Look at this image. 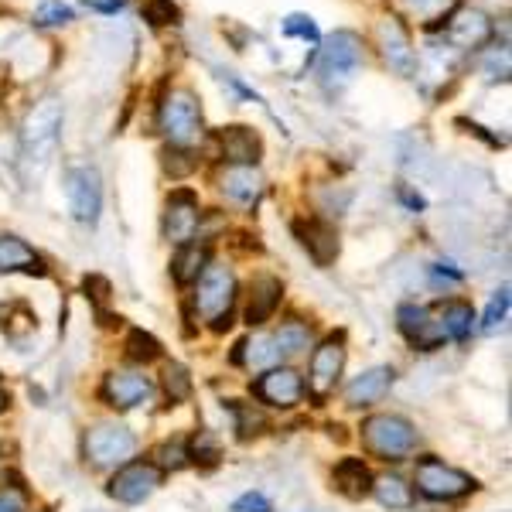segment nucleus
Returning <instances> with one entry per match:
<instances>
[{
  "label": "nucleus",
  "mask_w": 512,
  "mask_h": 512,
  "mask_svg": "<svg viewBox=\"0 0 512 512\" xmlns=\"http://www.w3.org/2000/svg\"><path fill=\"white\" fill-rule=\"evenodd\" d=\"M59 130H62V106L55 99H41V103H35V110L24 117L21 151H24V164L35 168V175L52 158L55 144H59Z\"/></svg>",
  "instance_id": "f257e3e1"
},
{
  "label": "nucleus",
  "mask_w": 512,
  "mask_h": 512,
  "mask_svg": "<svg viewBox=\"0 0 512 512\" xmlns=\"http://www.w3.org/2000/svg\"><path fill=\"white\" fill-rule=\"evenodd\" d=\"M236 304V277L222 263H209L198 277L195 291V308L205 321H212V328H229V315H233Z\"/></svg>",
  "instance_id": "f03ea898"
},
{
  "label": "nucleus",
  "mask_w": 512,
  "mask_h": 512,
  "mask_svg": "<svg viewBox=\"0 0 512 512\" xmlns=\"http://www.w3.org/2000/svg\"><path fill=\"white\" fill-rule=\"evenodd\" d=\"M362 444L386 461H400L417 448V431L410 420L396 414H379L362 424Z\"/></svg>",
  "instance_id": "7ed1b4c3"
},
{
  "label": "nucleus",
  "mask_w": 512,
  "mask_h": 512,
  "mask_svg": "<svg viewBox=\"0 0 512 512\" xmlns=\"http://www.w3.org/2000/svg\"><path fill=\"white\" fill-rule=\"evenodd\" d=\"M82 451H86L89 465L117 468L137 451V437L123 424H96V427H89L86 437H82Z\"/></svg>",
  "instance_id": "20e7f679"
},
{
  "label": "nucleus",
  "mask_w": 512,
  "mask_h": 512,
  "mask_svg": "<svg viewBox=\"0 0 512 512\" xmlns=\"http://www.w3.org/2000/svg\"><path fill=\"white\" fill-rule=\"evenodd\" d=\"M161 130L175 147H188L192 140L202 137V110H198V99L188 89H178V93L164 99Z\"/></svg>",
  "instance_id": "39448f33"
},
{
  "label": "nucleus",
  "mask_w": 512,
  "mask_h": 512,
  "mask_svg": "<svg viewBox=\"0 0 512 512\" xmlns=\"http://www.w3.org/2000/svg\"><path fill=\"white\" fill-rule=\"evenodd\" d=\"M359 62H362V38L352 35V31H335V35L325 41V48H321L318 76L325 86H342Z\"/></svg>",
  "instance_id": "423d86ee"
},
{
  "label": "nucleus",
  "mask_w": 512,
  "mask_h": 512,
  "mask_svg": "<svg viewBox=\"0 0 512 512\" xmlns=\"http://www.w3.org/2000/svg\"><path fill=\"white\" fill-rule=\"evenodd\" d=\"M417 489L427 499H461L475 489V478H468L458 468L444 465L437 458H420L417 461Z\"/></svg>",
  "instance_id": "0eeeda50"
},
{
  "label": "nucleus",
  "mask_w": 512,
  "mask_h": 512,
  "mask_svg": "<svg viewBox=\"0 0 512 512\" xmlns=\"http://www.w3.org/2000/svg\"><path fill=\"white\" fill-rule=\"evenodd\" d=\"M161 485V468L147 465V461H130L123 465L117 475L110 478V495L117 502H127V506H137V502L151 499Z\"/></svg>",
  "instance_id": "6e6552de"
},
{
  "label": "nucleus",
  "mask_w": 512,
  "mask_h": 512,
  "mask_svg": "<svg viewBox=\"0 0 512 512\" xmlns=\"http://www.w3.org/2000/svg\"><path fill=\"white\" fill-rule=\"evenodd\" d=\"M65 192H69V209L79 222H93L99 219V205H103V185L93 168H76L65 178Z\"/></svg>",
  "instance_id": "1a4fd4ad"
},
{
  "label": "nucleus",
  "mask_w": 512,
  "mask_h": 512,
  "mask_svg": "<svg viewBox=\"0 0 512 512\" xmlns=\"http://www.w3.org/2000/svg\"><path fill=\"white\" fill-rule=\"evenodd\" d=\"M345 369V349L338 338H328V342H321L315 355H311V393L318 396V400H325L328 393L338 386V376H342Z\"/></svg>",
  "instance_id": "9d476101"
},
{
  "label": "nucleus",
  "mask_w": 512,
  "mask_h": 512,
  "mask_svg": "<svg viewBox=\"0 0 512 512\" xmlns=\"http://www.w3.org/2000/svg\"><path fill=\"white\" fill-rule=\"evenodd\" d=\"M151 393H154L151 379L144 373H134V369H117V373H110L103 383V400L117 410H130V407H137V403H147Z\"/></svg>",
  "instance_id": "9b49d317"
},
{
  "label": "nucleus",
  "mask_w": 512,
  "mask_h": 512,
  "mask_svg": "<svg viewBox=\"0 0 512 512\" xmlns=\"http://www.w3.org/2000/svg\"><path fill=\"white\" fill-rule=\"evenodd\" d=\"M253 393L260 396L263 403H270V407L291 410V407L301 403L304 383H301V376H297L294 369H267V373L256 379Z\"/></svg>",
  "instance_id": "f8f14e48"
},
{
  "label": "nucleus",
  "mask_w": 512,
  "mask_h": 512,
  "mask_svg": "<svg viewBox=\"0 0 512 512\" xmlns=\"http://www.w3.org/2000/svg\"><path fill=\"white\" fill-rule=\"evenodd\" d=\"M198 229V202L192 192H175L168 198V212H164V236L171 243L185 246Z\"/></svg>",
  "instance_id": "ddd939ff"
},
{
  "label": "nucleus",
  "mask_w": 512,
  "mask_h": 512,
  "mask_svg": "<svg viewBox=\"0 0 512 512\" xmlns=\"http://www.w3.org/2000/svg\"><path fill=\"white\" fill-rule=\"evenodd\" d=\"M379 45H383L386 62H390L400 76H410V72H414V45H410V35L400 24V18L379 21Z\"/></svg>",
  "instance_id": "4468645a"
},
{
  "label": "nucleus",
  "mask_w": 512,
  "mask_h": 512,
  "mask_svg": "<svg viewBox=\"0 0 512 512\" xmlns=\"http://www.w3.org/2000/svg\"><path fill=\"white\" fill-rule=\"evenodd\" d=\"M294 233L318 267H328V263L338 256V233H335V226H328V222H321V219L294 222Z\"/></svg>",
  "instance_id": "2eb2a0df"
},
{
  "label": "nucleus",
  "mask_w": 512,
  "mask_h": 512,
  "mask_svg": "<svg viewBox=\"0 0 512 512\" xmlns=\"http://www.w3.org/2000/svg\"><path fill=\"white\" fill-rule=\"evenodd\" d=\"M390 386H393V369L376 366V369H369V373H362L349 390H345V403L355 410L373 407V403H379L386 393H390Z\"/></svg>",
  "instance_id": "dca6fc26"
},
{
  "label": "nucleus",
  "mask_w": 512,
  "mask_h": 512,
  "mask_svg": "<svg viewBox=\"0 0 512 512\" xmlns=\"http://www.w3.org/2000/svg\"><path fill=\"white\" fill-rule=\"evenodd\" d=\"M396 321H400V332L417 345V349H434L437 342H444V332H441V321H431L427 318L424 308H414V304H403L396 311Z\"/></svg>",
  "instance_id": "f3484780"
},
{
  "label": "nucleus",
  "mask_w": 512,
  "mask_h": 512,
  "mask_svg": "<svg viewBox=\"0 0 512 512\" xmlns=\"http://www.w3.org/2000/svg\"><path fill=\"white\" fill-rule=\"evenodd\" d=\"M280 294H284V287H280L277 277H270V274L253 277L250 301H246V325H263V321L274 315L277 304H280Z\"/></svg>",
  "instance_id": "a211bd4d"
},
{
  "label": "nucleus",
  "mask_w": 512,
  "mask_h": 512,
  "mask_svg": "<svg viewBox=\"0 0 512 512\" xmlns=\"http://www.w3.org/2000/svg\"><path fill=\"white\" fill-rule=\"evenodd\" d=\"M219 185H222V192H226V198H233L239 205H253L263 192V175L253 164H233V168L222 171Z\"/></svg>",
  "instance_id": "6ab92c4d"
},
{
  "label": "nucleus",
  "mask_w": 512,
  "mask_h": 512,
  "mask_svg": "<svg viewBox=\"0 0 512 512\" xmlns=\"http://www.w3.org/2000/svg\"><path fill=\"white\" fill-rule=\"evenodd\" d=\"M0 270H21V274L41 277V274H45V263H41V256L31 250L24 239L4 236V239H0Z\"/></svg>",
  "instance_id": "aec40b11"
},
{
  "label": "nucleus",
  "mask_w": 512,
  "mask_h": 512,
  "mask_svg": "<svg viewBox=\"0 0 512 512\" xmlns=\"http://www.w3.org/2000/svg\"><path fill=\"white\" fill-rule=\"evenodd\" d=\"M219 144H222V158H229L233 164H256V158H260V137L246 127L219 130Z\"/></svg>",
  "instance_id": "412c9836"
},
{
  "label": "nucleus",
  "mask_w": 512,
  "mask_h": 512,
  "mask_svg": "<svg viewBox=\"0 0 512 512\" xmlns=\"http://www.w3.org/2000/svg\"><path fill=\"white\" fill-rule=\"evenodd\" d=\"M335 489L345 495V499H366L373 492V475L362 465L359 458H345L342 465L335 468Z\"/></svg>",
  "instance_id": "4be33fe9"
},
{
  "label": "nucleus",
  "mask_w": 512,
  "mask_h": 512,
  "mask_svg": "<svg viewBox=\"0 0 512 512\" xmlns=\"http://www.w3.org/2000/svg\"><path fill=\"white\" fill-rule=\"evenodd\" d=\"M441 332H444V338L465 342V338L475 332L472 304H465V301H448V304H444V308H441Z\"/></svg>",
  "instance_id": "5701e85b"
},
{
  "label": "nucleus",
  "mask_w": 512,
  "mask_h": 512,
  "mask_svg": "<svg viewBox=\"0 0 512 512\" xmlns=\"http://www.w3.org/2000/svg\"><path fill=\"white\" fill-rule=\"evenodd\" d=\"M205 267H209V250L198 243H185L178 250L175 263H171V274H175L178 284H195Z\"/></svg>",
  "instance_id": "b1692460"
},
{
  "label": "nucleus",
  "mask_w": 512,
  "mask_h": 512,
  "mask_svg": "<svg viewBox=\"0 0 512 512\" xmlns=\"http://www.w3.org/2000/svg\"><path fill=\"white\" fill-rule=\"evenodd\" d=\"M373 492L376 499L383 502L386 509H410L414 506V489H410L407 482H403L400 475H383L373 482Z\"/></svg>",
  "instance_id": "393cba45"
},
{
  "label": "nucleus",
  "mask_w": 512,
  "mask_h": 512,
  "mask_svg": "<svg viewBox=\"0 0 512 512\" xmlns=\"http://www.w3.org/2000/svg\"><path fill=\"white\" fill-rule=\"evenodd\" d=\"M311 345V328L301 321H284L274 335V349L277 355H301Z\"/></svg>",
  "instance_id": "a878e982"
},
{
  "label": "nucleus",
  "mask_w": 512,
  "mask_h": 512,
  "mask_svg": "<svg viewBox=\"0 0 512 512\" xmlns=\"http://www.w3.org/2000/svg\"><path fill=\"white\" fill-rule=\"evenodd\" d=\"M239 359L246 362V366L253 369H267L274 366V362L280 359L277 349H274V338H250V342H239Z\"/></svg>",
  "instance_id": "bb28decb"
},
{
  "label": "nucleus",
  "mask_w": 512,
  "mask_h": 512,
  "mask_svg": "<svg viewBox=\"0 0 512 512\" xmlns=\"http://www.w3.org/2000/svg\"><path fill=\"white\" fill-rule=\"evenodd\" d=\"M448 35H451L454 41H461V45H478V41L489 35V21H485L482 14H465L461 21H454V24H451Z\"/></svg>",
  "instance_id": "cd10ccee"
},
{
  "label": "nucleus",
  "mask_w": 512,
  "mask_h": 512,
  "mask_svg": "<svg viewBox=\"0 0 512 512\" xmlns=\"http://www.w3.org/2000/svg\"><path fill=\"white\" fill-rule=\"evenodd\" d=\"M164 393H168L171 403L188 400V393H192V379H188L185 366H178V362L164 366Z\"/></svg>",
  "instance_id": "c85d7f7f"
},
{
  "label": "nucleus",
  "mask_w": 512,
  "mask_h": 512,
  "mask_svg": "<svg viewBox=\"0 0 512 512\" xmlns=\"http://www.w3.org/2000/svg\"><path fill=\"white\" fill-rule=\"evenodd\" d=\"M72 21V7L62 4V0H41L35 11V24L38 28H59V24Z\"/></svg>",
  "instance_id": "c756f323"
},
{
  "label": "nucleus",
  "mask_w": 512,
  "mask_h": 512,
  "mask_svg": "<svg viewBox=\"0 0 512 512\" xmlns=\"http://www.w3.org/2000/svg\"><path fill=\"white\" fill-rule=\"evenodd\" d=\"M127 352H130V359H137V362H154L161 355V345H158V338L147 332H130Z\"/></svg>",
  "instance_id": "7c9ffc66"
},
{
  "label": "nucleus",
  "mask_w": 512,
  "mask_h": 512,
  "mask_svg": "<svg viewBox=\"0 0 512 512\" xmlns=\"http://www.w3.org/2000/svg\"><path fill=\"white\" fill-rule=\"evenodd\" d=\"M506 311H509V287H502L489 301V311H485V318H482V332H495V328L506 321Z\"/></svg>",
  "instance_id": "2f4dec72"
},
{
  "label": "nucleus",
  "mask_w": 512,
  "mask_h": 512,
  "mask_svg": "<svg viewBox=\"0 0 512 512\" xmlns=\"http://www.w3.org/2000/svg\"><path fill=\"white\" fill-rule=\"evenodd\" d=\"M284 35L304 38V41H318V28H315V21H311L308 14H291V18L284 21Z\"/></svg>",
  "instance_id": "473e14b6"
},
{
  "label": "nucleus",
  "mask_w": 512,
  "mask_h": 512,
  "mask_svg": "<svg viewBox=\"0 0 512 512\" xmlns=\"http://www.w3.org/2000/svg\"><path fill=\"white\" fill-rule=\"evenodd\" d=\"M158 465L161 468H168V472H178V468H185L188 465V451H185V444H161L158 448Z\"/></svg>",
  "instance_id": "72a5a7b5"
},
{
  "label": "nucleus",
  "mask_w": 512,
  "mask_h": 512,
  "mask_svg": "<svg viewBox=\"0 0 512 512\" xmlns=\"http://www.w3.org/2000/svg\"><path fill=\"white\" fill-rule=\"evenodd\" d=\"M233 410H236V431L243 437H250L256 434V427H263V417L256 414V410L243 407V403H233Z\"/></svg>",
  "instance_id": "f704fd0d"
},
{
  "label": "nucleus",
  "mask_w": 512,
  "mask_h": 512,
  "mask_svg": "<svg viewBox=\"0 0 512 512\" xmlns=\"http://www.w3.org/2000/svg\"><path fill=\"white\" fill-rule=\"evenodd\" d=\"M192 454H195V461L202 458L205 465H212V461L219 458V448H216V441H212V434H195V441H192Z\"/></svg>",
  "instance_id": "c9c22d12"
},
{
  "label": "nucleus",
  "mask_w": 512,
  "mask_h": 512,
  "mask_svg": "<svg viewBox=\"0 0 512 512\" xmlns=\"http://www.w3.org/2000/svg\"><path fill=\"white\" fill-rule=\"evenodd\" d=\"M233 512H270V499L260 492H246L243 499L233 502Z\"/></svg>",
  "instance_id": "e433bc0d"
},
{
  "label": "nucleus",
  "mask_w": 512,
  "mask_h": 512,
  "mask_svg": "<svg viewBox=\"0 0 512 512\" xmlns=\"http://www.w3.org/2000/svg\"><path fill=\"white\" fill-rule=\"evenodd\" d=\"M82 287H86V294L93 297L96 304H103L106 297H110V280H103V277H86V284Z\"/></svg>",
  "instance_id": "4c0bfd02"
},
{
  "label": "nucleus",
  "mask_w": 512,
  "mask_h": 512,
  "mask_svg": "<svg viewBox=\"0 0 512 512\" xmlns=\"http://www.w3.org/2000/svg\"><path fill=\"white\" fill-rule=\"evenodd\" d=\"M151 18H154V24L171 21V18H175V7H171L168 0H154V4H151Z\"/></svg>",
  "instance_id": "58836bf2"
},
{
  "label": "nucleus",
  "mask_w": 512,
  "mask_h": 512,
  "mask_svg": "<svg viewBox=\"0 0 512 512\" xmlns=\"http://www.w3.org/2000/svg\"><path fill=\"white\" fill-rule=\"evenodd\" d=\"M0 512H21V502L18 499H7V495H0Z\"/></svg>",
  "instance_id": "ea45409f"
},
{
  "label": "nucleus",
  "mask_w": 512,
  "mask_h": 512,
  "mask_svg": "<svg viewBox=\"0 0 512 512\" xmlns=\"http://www.w3.org/2000/svg\"><path fill=\"white\" fill-rule=\"evenodd\" d=\"M4 407H7V393L0 390V410H4Z\"/></svg>",
  "instance_id": "a19ab883"
}]
</instances>
